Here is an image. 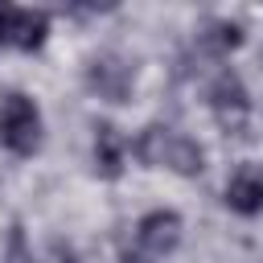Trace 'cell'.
<instances>
[{
    "label": "cell",
    "instance_id": "obj_6",
    "mask_svg": "<svg viewBox=\"0 0 263 263\" xmlns=\"http://www.w3.org/2000/svg\"><path fill=\"white\" fill-rule=\"evenodd\" d=\"M45 37H49V16H45V12L0 4V45H12V49H41Z\"/></svg>",
    "mask_w": 263,
    "mask_h": 263
},
{
    "label": "cell",
    "instance_id": "obj_9",
    "mask_svg": "<svg viewBox=\"0 0 263 263\" xmlns=\"http://www.w3.org/2000/svg\"><path fill=\"white\" fill-rule=\"evenodd\" d=\"M197 45L210 49V53H230V49L242 45V25H234L226 16H214V21H205L197 29Z\"/></svg>",
    "mask_w": 263,
    "mask_h": 263
},
{
    "label": "cell",
    "instance_id": "obj_5",
    "mask_svg": "<svg viewBox=\"0 0 263 263\" xmlns=\"http://www.w3.org/2000/svg\"><path fill=\"white\" fill-rule=\"evenodd\" d=\"M86 86L103 99V103H127L132 86H136V66L119 53H99L86 66Z\"/></svg>",
    "mask_w": 263,
    "mask_h": 263
},
{
    "label": "cell",
    "instance_id": "obj_10",
    "mask_svg": "<svg viewBox=\"0 0 263 263\" xmlns=\"http://www.w3.org/2000/svg\"><path fill=\"white\" fill-rule=\"evenodd\" d=\"M0 263H33V251H29V242H25V230L21 226H12V234H8V247H4V259Z\"/></svg>",
    "mask_w": 263,
    "mask_h": 263
},
{
    "label": "cell",
    "instance_id": "obj_7",
    "mask_svg": "<svg viewBox=\"0 0 263 263\" xmlns=\"http://www.w3.org/2000/svg\"><path fill=\"white\" fill-rule=\"evenodd\" d=\"M226 205L242 218L259 214L263 210V173L259 168H238L230 181H226Z\"/></svg>",
    "mask_w": 263,
    "mask_h": 263
},
{
    "label": "cell",
    "instance_id": "obj_1",
    "mask_svg": "<svg viewBox=\"0 0 263 263\" xmlns=\"http://www.w3.org/2000/svg\"><path fill=\"white\" fill-rule=\"evenodd\" d=\"M136 156L144 160V168H164L177 177H201V168H205L201 144L168 123H148L136 136Z\"/></svg>",
    "mask_w": 263,
    "mask_h": 263
},
{
    "label": "cell",
    "instance_id": "obj_4",
    "mask_svg": "<svg viewBox=\"0 0 263 263\" xmlns=\"http://www.w3.org/2000/svg\"><path fill=\"white\" fill-rule=\"evenodd\" d=\"M210 111H214V119H218L222 132L242 136V127L251 119V95H247V86H242V78L234 70H222L210 82Z\"/></svg>",
    "mask_w": 263,
    "mask_h": 263
},
{
    "label": "cell",
    "instance_id": "obj_2",
    "mask_svg": "<svg viewBox=\"0 0 263 263\" xmlns=\"http://www.w3.org/2000/svg\"><path fill=\"white\" fill-rule=\"evenodd\" d=\"M0 144L12 156H33L41 148V111L21 90H8L0 99Z\"/></svg>",
    "mask_w": 263,
    "mask_h": 263
},
{
    "label": "cell",
    "instance_id": "obj_3",
    "mask_svg": "<svg viewBox=\"0 0 263 263\" xmlns=\"http://www.w3.org/2000/svg\"><path fill=\"white\" fill-rule=\"evenodd\" d=\"M181 230H185V222H181L177 210H148L136 222V259L140 263H160L164 255L177 251Z\"/></svg>",
    "mask_w": 263,
    "mask_h": 263
},
{
    "label": "cell",
    "instance_id": "obj_8",
    "mask_svg": "<svg viewBox=\"0 0 263 263\" xmlns=\"http://www.w3.org/2000/svg\"><path fill=\"white\" fill-rule=\"evenodd\" d=\"M95 173L99 177H119L123 173V152H127V144H123V136H119V127L115 123H95Z\"/></svg>",
    "mask_w": 263,
    "mask_h": 263
}]
</instances>
